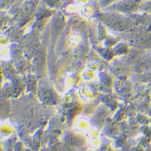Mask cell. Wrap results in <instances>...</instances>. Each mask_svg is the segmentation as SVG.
I'll return each instance as SVG.
<instances>
[{
    "label": "cell",
    "mask_w": 151,
    "mask_h": 151,
    "mask_svg": "<svg viewBox=\"0 0 151 151\" xmlns=\"http://www.w3.org/2000/svg\"><path fill=\"white\" fill-rule=\"evenodd\" d=\"M76 128L78 130L81 132H86L89 131V122L88 120L83 117H81L78 119L76 123Z\"/></svg>",
    "instance_id": "2"
},
{
    "label": "cell",
    "mask_w": 151,
    "mask_h": 151,
    "mask_svg": "<svg viewBox=\"0 0 151 151\" xmlns=\"http://www.w3.org/2000/svg\"><path fill=\"white\" fill-rule=\"evenodd\" d=\"M79 93H80L81 98L85 100V101H88L91 99H93L94 97V94L91 90L90 89V87L86 86H82L79 90Z\"/></svg>",
    "instance_id": "1"
},
{
    "label": "cell",
    "mask_w": 151,
    "mask_h": 151,
    "mask_svg": "<svg viewBox=\"0 0 151 151\" xmlns=\"http://www.w3.org/2000/svg\"><path fill=\"white\" fill-rule=\"evenodd\" d=\"M96 68H90L87 69L84 74V77L86 78L87 80H93L96 78Z\"/></svg>",
    "instance_id": "3"
}]
</instances>
